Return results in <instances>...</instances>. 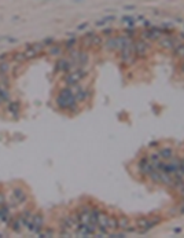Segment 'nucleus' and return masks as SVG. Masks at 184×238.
<instances>
[{
	"label": "nucleus",
	"instance_id": "f257e3e1",
	"mask_svg": "<svg viewBox=\"0 0 184 238\" xmlns=\"http://www.w3.org/2000/svg\"><path fill=\"white\" fill-rule=\"evenodd\" d=\"M81 76H83V72H81V70L76 72V73H71L70 76H68V79H66V83H68V84H70V86H74L77 81L81 79Z\"/></svg>",
	"mask_w": 184,
	"mask_h": 238
},
{
	"label": "nucleus",
	"instance_id": "f03ea898",
	"mask_svg": "<svg viewBox=\"0 0 184 238\" xmlns=\"http://www.w3.org/2000/svg\"><path fill=\"white\" fill-rule=\"evenodd\" d=\"M146 50H147L146 43L139 41V43H136V46H135V54H136V55H143Z\"/></svg>",
	"mask_w": 184,
	"mask_h": 238
},
{
	"label": "nucleus",
	"instance_id": "7ed1b4c3",
	"mask_svg": "<svg viewBox=\"0 0 184 238\" xmlns=\"http://www.w3.org/2000/svg\"><path fill=\"white\" fill-rule=\"evenodd\" d=\"M107 229H110V230H117V229H118V219H117V217L109 216Z\"/></svg>",
	"mask_w": 184,
	"mask_h": 238
},
{
	"label": "nucleus",
	"instance_id": "20e7f679",
	"mask_svg": "<svg viewBox=\"0 0 184 238\" xmlns=\"http://www.w3.org/2000/svg\"><path fill=\"white\" fill-rule=\"evenodd\" d=\"M160 154H161L162 158L170 160L172 157H173V150H172V149H169V147H165V149H162V150L160 151Z\"/></svg>",
	"mask_w": 184,
	"mask_h": 238
},
{
	"label": "nucleus",
	"instance_id": "39448f33",
	"mask_svg": "<svg viewBox=\"0 0 184 238\" xmlns=\"http://www.w3.org/2000/svg\"><path fill=\"white\" fill-rule=\"evenodd\" d=\"M11 59H13L14 62H19V64H21V62H25L28 58H26V55H25V52H15Z\"/></svg>",
	"mask_w": 184,
	"mask_h": 238
},
{
	"label": "nucleus",
	"instance_id": "423d86ee",
	"mask_svg": "<svg viewBox=\"0 0 184 238\" xmlns=\"http://www.w3.org/2000/svg\"><path fill=\"white\" fill-rule=\"evenodd\" d=\"M8 70H10V64L7 61H1L0 62V73H6L7 74Z\"/></svg>",
	"mask_w": 184,
	"mask_h": 238
},
{
	"label": "nucleus",
	"instance_id": "0eeeda50",
	"mask_svg": "<svg viewBox=\"0 0 184 238\" xmlns=\"http://www.w3.org/2000/svg\"><path fill=\"white\" fill-rule=\"evenodd\" d=\"M118 227H120V229H124V230H126V229L129 227V222H128V219H126V217L120 219V220H118Z\"/></svg>",
	"mask_w": 184,
	"mask_h": 238
},
{
	"label": "nucleus",
	"instance_id": "6e6552de",
	"mask_svg": "<svg viewBox=\"0 0 184 238\" xmlns=\"http://www.w3.org/2000/svg\"><path fill=\"white\" fill-rule=\"evenodd\" d=\"M107 48L109 50H115L118 48V39H110L107 41Z\"/></svg>",
	"mask_w": 184,
	"mask_h": 238
},
{
	"label": "nucleus",
	"instance_id": "1a4fd4ad",
	"mask_svg": "<svg viewBox=\"0 0 184 238\" xmlns=\"http://www.w3.org/2000/svg\"><path fill=\"white\" fill-rule=\"evenodd\" d=\"M61 52H62V48L59 46H52V47L50 48V54L51 55L58 56V55H61Z\"/></svg>",
	"mask_w": 184,
	"mask_h": 238
},
{
	"label": "nucleus",
	"instance_id": "9d476101",
	"mask_svg": "<svg viewBox=\"0 0 184 238\" xmlns=\"http://www.w3.org/2000/svg\"><path fill=\"white\" fill-rule=\"evenodd\" d=\"M161 44H162V46H163L165 48H172V47H173V41L169 39V37H166L165 40H162Z\"/></svg>",
	"mask_w": 184,
	"mask_h": 238
},
{
	"label": "nucleus",
	"instance_id": "9b49d317",
	"mask_svg": "<svg viewBox=\"0 0 184 238\" xmlns=\"http://www.w3.org/2000/svg\"><path fill=\"white\" fill-rule=\"evenodd\" d=\"M176 54L184 56V44H180V46H176Z\"/></svg>",
	"mask_w": 184,
	"mask_h": 238
},
{
	"label": "nucleus",
	"instance_id": "f8f14e48",
	"mask_svg": "<svg viewBox=\"0 0 184 238\" xmlns=\"http://www.w3.org/2000/svg\"><path fill=\"white\" fill-rule=\"evenodd\" d=\"M18 109H19V105L18 103H10V111H14V113H17L18 111Z\"/></svg>",
	"mask_w": 184,
	"mask_h": 238
},
{
	"label": "nucleus",
	"instance_id": "ddd939ff",
	"mask_svg": "<svg viewBox=\"0 0 184 238\" xmlns=\"http://www.w3.org/2000/svg\"><path fill=\"white\" fill-rule=\"evenodd\" d=\"M4 202H6V197H4L3 193H0V206L4 205Z\"/></svg>",
	"mask_w": 184,
	"mask_h": 238
},
{
	"label": "nucleus",
	"instance_id": "4468645a",
	"mask_svg": "<svg viewBox=\"0 0 184 238\" xmlns=\"http://www.w3.org/2000/svg\"><path fill=\"white\" fill-rule=\"evenodd\" d=\"M3 101H4V98H3V96H1V95H0V103H1V102H3Z\"/></svg>",
	"mask_w": 184,
	"mask_h": 238
},
{
	"label": "nucleus",
	"instance_id": "2eb2a0df",
	"mask_svg": "<svg viewBox=\"0 0 184 238\" xmlns=\"http://www.w3.org/2000/svg\"><path fill=\"white\" fill-rule=\"evenodd\" d=\"M181 70H183V72H184V64H183V66H181Z\"/></svg>",
	"mask_w": 184,
	"mask_h": 238
},
{
	"label": "nucleus",
	"instance_id": "dca6fc26",
	"mask_svg": "<svg viewBox=\"0 0 184 238\" xmlns=\"http://www.w3.org/2000/svg\"><path fill=\"white\" fill-rule=\"evenodd\" d=\"M1 39H3V37H0V40H1Z\"/></svg>",
	"mask_w": 184,
	"mask_h": 238
}]
</instances>
